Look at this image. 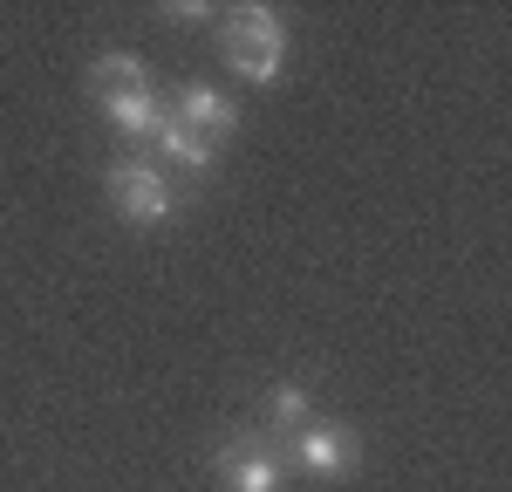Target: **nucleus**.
I'll use <instances>...</instances> for the list:
<instances>
[{
    "label": "nucleus",
    "instance_id": "obj_7",
    "mask_svg": "<svg viewBox=\"0 0 512 492\" xmlns=\"http://www.w3.org/2000/svg\"><path fill=\"white\" fill-rule=\"evenodd\" d=\"M151 137H158V151H164V158H178L185 171H205V164L219 158V144H205V137H192V130H185V123L171 117V110L158 117V130H151Z\"/></svg>",
    "mask_w": 512,
    "mask_h": 492
},
{
    "label": "nucleus",
    "instance_id": "obj_6",
    "mask_svg": "<svg viewBox=\"0 0 512 492\" xmlns=\"http://www.w3.org/2000/svg\"><path fill=\"white\" fill-rule=\"evenodd\" d=\"M171 117L185 123L192 137H205V144H219V137H226V130H233V123H239V110H233V103H226V96H219V89H185Z\"/></svg>",
    "mask_w": 512,
    "mask_h": 492
},
{
    "label": "nucleus",
    "instance_id": "obj_3",
    "mask_svg": "<svg viewBox=\"0 0 512 492\" xmlns=\"http://www.w3.org/2000/svg\"><path fill=\"white\" fill-rule=\"evenodd\" d=\"M219 486L226 492H280V451L267 438H233L219 445Z\"/></svg>",
    "mask_w": 512,
    "mask_h": 492
},
{
    "label": "nucleus",
    "instance_id": "obj_8",
    "mask_svg": "<svg viewBox=\"0 0 512 492\" xmlns=\"http://www.w3.org/2000/svg\"><path fill=\"white\" fill-rule=\"evenodd\" d=\"M274 424H280V431H294V424H308V397H301L294 383H280V390H274Z\"/></svg>",
    "mask_w": 512,
    "mask_h": 492
},
{
    "label": "nucleus",
    "instance_id": "obj_5",
    "mask_svg": "<svg viewBox=\"0 0 512 492\" xmlns=\"http://www.w3.org/2000/svg\"><path fill=\"white\" fill-rule=\"evenodd\" d=\"M89 96H96L103 110H123V103H137V96H151V89H144V62H137V55H103V62L89 69Z\"/></svg>",
    "mask_w": 512,
    "mask_h": 492
},
{
    "label": "nucleus",
    "instance_id": "obj_4",
    "mask_svg": "<svg viewBox=\"0 0 512 492\" xmlns=\"http://www.w3.org/2000/svg\"><path fill=\"white\" fill-rule=\"evenodd\" d=\"M355 458H362V451H355L349 431H335V424H308V431H301V465H308L315 479H349Z\"/></svg>",
    "mask_w": 512,
    "mask_h": 492
},
{
    "label": "nucleus",
    "instance_id": "obj_2",
    "mask_svg": "<svg viewBox=\"0 0 512 492\" xmlns=\"http://www.w3.org/2000/svg\"><path fill=\"white\" fill-rule=\"evenodd\" d=\"M110 205L130 226H158L171 212V192H164V178L144 158H123V164H110Z\"/></svg>",
    "mask_w": 512,
    "mask_h": 492
},
{
    "label": "nucleus",
    "instance_id": "obj_1",
    "mask_svg": "<svg viewBox=\"0 0 512 492\" xmlns=\"http://www.w3.org/2000/svg\"><path fill=\"white\" fill-rule=\"evenodd\" d=\"M219 48H226V62H233L246 82H274L280 62H287V28H280L274 7H233Z\"/></svg>",
    "mask_w": 512,
    "mask_h": 492
}]
</instances>
